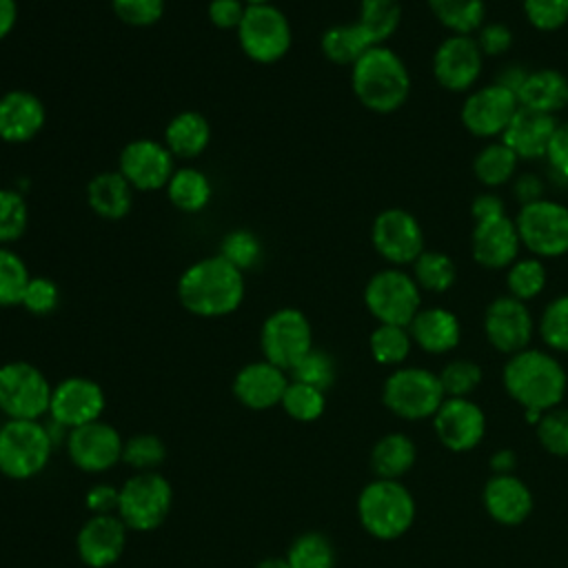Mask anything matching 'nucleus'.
<instances>
[{
    "label": "nucleus",
    "instance_id": "f257e3e1",
    "mask_svg": "<svg viewBox=\"0 0 568 568\" xmlns=\"http://www.w3.org/2000/svg\"><path fill=\"white\" fill-rule=\"evenodd\" d=\"M244 273L217 253L195 260L178 280V300L195 317L231 315L244 302Z\"/></svg>",
    "mask_w": 568,
    "mask_h": 568
},
{
    "label": "nucleus",
    "instance_id": "f03ea898",
    "mask_svg": "<svg viewBox=\"0 0 568 568\" xmlns=\"http://www.w3.org/2000/svg\"><path fill=\"white\" fill-rule=\"evenodd\" d=\"M506 395L524 410H550L561 406L568 390L564 364L544 348H524L510 355L501 368Z\"/></svg>",
    "mask_w": 568,
    "mask_h": 568
},
{
    "label": "nucleus",
    "instance_id": "7ed1b4c3",
    "mask_svg": "<svg viewBox=\"0 0 568 568\" xmlns=\"http://www.w3.org/2000/svg\"><path fill=\"white\" fill-rule=\"evenodd\" d=\"M351 89L368 111L393 113L410 95V73L390 47L377 44L351 67Z\"/></svg>",
    "mask_w": 568,
    "mask_h": 568
},
{
    "label": "nucleus",
    "instance_id": "20e7f679",
    "mask_svg": "<svg viewBox=\"0 0 568 568\" xmlns=\"http://www.w3.org/2000/svg\"><path fill=\"white\" fill-rule=\"evenodd\" d=\"M415 515V497L402 479L375 477L357 495V519L362 528L379 541L404 537L413 528Z\"/></svg>",
    "mask_w": 568,
    "mask_h": 568
},
{
    "label": "nucleus",
    "instance_id": "39448f33",
    "mask_svg": "<svg viewBox=\"0 0 568 568\" xmlns=\"http://www.w3.org/2000/svg\"><path fill=\"white\" fill-rule=\"evenodd\" d=\"M51 450V435L40 419H7L0 426V473L9 479H31L42 473Z\"/></svg>",
    "mask_w": 568,
    "mask_h": 568
},
{
    "label": "nucleus",
    "instance_id": "423d86ee",
    "mask_svg": "<svg viewBox=\"0 0 568 568\" xmlns=\"http://www.w3.org/2000/svg\"><path fill=\"white\" fill-rule=\"evenodd\" d=\"M446 399L437 373L422 366L395 368L382 386L384 406L399 419H430Z\"/></svg>",
    "mask_w": 568,
    "mask_h": 568
},
{
    "label": "nucleus",
    "instance_id": "0eeeda50",
    "mask_svg": "<svg viewBox=\"0 0 568 568\" xmlns=\"http://www.w3.org/2000/svg\"><path fill=\"white\" fill-rule=\"evenodd\" d=\"M364 306L377 324L408 326L422 308V288L404 268L386 266L368 277Z\"/></svg>",
    "mask_w": 568,
    "mask_h": 568
},
{
    "label": "nucleus",
    "instance_id": "6e6552de",
    "mask_svg": "<svg viewBox=\"0 0 568 568\" xmlns=\"http://www.w3.org/2000/svg\"><path fill=\"white\" fill-rule=\"evenodd\" d=\"M173 504V488L158 470L138 473L120 486L118 517L129 530L149 532L164 524Z\"/></svg>",
    "mask_w": 568,
    "mask_h": 568
},
{
    "label": "nucleus",
    "instance_id": "1a4fd4ad",
    "mask_svg": "<svg viewBox=\"0 0 568 568\" xmlns=\"http://www.w3.org/2000/svg\"><path fill=\"white\" fill-rule=\"evenodd\" d=\"M521 246L539 257H561L568 253V206L548 197L521 204L515 215Z\"/></svg>",
    "mask_w": 568,
    "mask_h": 568
},
{
    "label": "nucleus",
    "instance_id": "9d476101",
    "mask_svg": "<svg viewBox=\"0 0 568 568\" xmlns=\"http://www.w3.org/2000/svg\"><path fill=\"white\" fill-rule=\"evenodd\" d=\"M235 33L242 53L257 64L280 62L293 44L291 22L275 4L246 7Z\"/></svg>",
    "mask_w": 568,
    "mask_h": 568
},
{
    "label": "nucleus",
    "instance_id": "9b49d317",
    "mask_svg": "<svg viewBox=\"0 0 568 568\" xmlns=\"http://www.w3.org/2000/svg\"><path fill=\"white\" fill-rule=\"evenodd\" d=\"M51 390L44 373L29 362L0 366V410L7 419H42L49 415Z\"/></svg>",
    "mask_w": 568,
    "mask_h": 568
},
{
    "label": "nucleus",
    "instance_id": "f8f14e48",
    "mask_svg": "<svg viewBox=\"0 0 568 568\" xmlns=\"http://www.w3.org/2000/svg\"><path fill=\"white\" fill-rule=\"evenodd\" d=\"M260 346L266 362L291 373V368L313 348L308 317L293 306L273 311L260 328Z\"/></svg>",
    "mask_w": 568,
    "mask_h": 568
},
{
    "label": "nucleus",
    "instance_id": "ddd939ff",
    "mask_svg": "<svg viewBox=\"0 0 568 568\" xmlns=\"http://www.w3.org/2000/svg\"><path fill=\"white\" fill-rule=\"evenodd\" d=\"M371 242L377 255L388 266H408L424 251V229L417 217L399 206L384 209L375 215L371 226Z\"/></svg>",
    "mask_w": 568,
    "mask_h": 568
},
{
    "label": "nucleus",
    "instance_id": "4468645a",
    "mask_svg": "<svg viewBox=\"0 0 568 568\" xmlns=\"http://www.w3.org/2000/svg\"><path fill=\"white\" fill-rule=\"evenodd\" d=\"M519 109L517 93L499 82H488L468 91L462 102V124L481 140H499Z\"/></svg>",
    "mask_w": 568,
    "mask_h": 568
},
{
    "label": "nucleus",
    "instance_id": "2eb2a0df",
    "mask_svg": "<svg viewBox=\"0 0 568 568\" xmlns=\"http://www.w3.org/2000/svg\"><path fill=\"white\" fill-rule=\"evenodd\" d=\"M537 324L528 304L513 297L499 295L484 311V335L488 344L504 355H515L530 346Z\"/></svg>",
    "mask_w": 568,
    "mask_h": 568
},
{
    "label": "nucleus",
    "instance_id": "dca6fc26",
    "mask_svg": "<svg viewBox=\"0 0 568 568\" xmlns=\"http://www.w3.org/2000/svg\"><path fill=\"white\" fill-rule=\"evenodd\" d=\"M175 158L164 142L151 138H138L124 144L118 158V171L131 184L133 191H160L166 189L173 171Z\"/></svg>",
    "mask_w": 568,
    "mask_h": 568
},
{
    "label": "nucleus",
    "instance_id": "f3484780",
    "mask_svg": "<svg viewBox=\"0 0 568 568\" xmlns=\"http://www.w3.org/2000/svg\"><path fill=\"white\" fill-rule=\"evenodd\" d=\"M484 69V53L477 47L475 36L444 38L433 53L435 82L453 93L470 91Z\"/></svg>",
    "mask_w": 568,
    "mask_h": 568
},
{
    "label": "nucleus",
    "instance_id": "a211bd4d",
    "mask_svg": "<svg viewBox=\"0 0 568 568\" xmlns=\"http://www.w3.org/2000/svg\"><path fill=\"white\" fill-rule=\"evenodd\" d=\"M430 419L437 442L453 453L477 448L486 435V413L470 397H446Z\"/></svg>",
    "mask_w": 568,
    "mask_h": 568
},
{
    "label": "nucleus",
    "instance_id": "6ab92c4d",
    "mask_svg": "<svg viewBox=\"0 0 568 568\" xmlns=\"http://www.w3.org/2000/svg\"><path fill=\"white\" fill-rule=\"evenodd\" d=\"M104 406L106 397L102 386L89 377L73 375L53 386L49 419L71 430L100 419Z\"/></svg>",
    "mask_w": 568,
    "mask_h": 568
},
{
    "label": "nucleus",
    "instance_id": "aec40b11",
    "mask_svg": "<svg viewBox=\"0 0 568 568\" xmlns=\"http://www.w3.org/2000/svg\"><path fill=\"white\" fill-rule=\"evenodd\" d=\"M122 448L124 439L120 433L102 419L67 433L69 459L84 473H104L113 468L118 462H122Z\"/></svg>",
    "mask_w": 568,
    "mask_h": 568
},
{
    "label": "nucleus",
    "instance_id": "412c9836",
    "mask_svg": "<svg viewBox=\"0 0 568 568\" xmlns=\"http://www.w3.org/2000/svg\"><path fill=\"white\" fill-rule=\"evenodd\" d=\"M521 251V240L515 220L508 213L473 220L470 255L473 260L490 271L508 268Z\"/></svg>",
    "mask_w": 568,
    "mask_h": 568
},
{
    "label": "nucleus",
    "instance_id": "4be33fe9",
    "mask_svg": "<svg viewBox=\"0 0 568 568\" xmlns=\"http://www.w3.org/2000/svg\"><path fill=\"white\" fill-rule=\"evenodd\" d=\"M126 530L118 515H91L75 537L78 557L89 568L113 566L124 552Z\"/></svg>",
    "mask_w": 568,
    "mask_h": 568
},
{
    "label": "nucleus",
    "instance_id": "5701e85b",
    "mask_svg": "<svg viewBox=\"0 0 568 568\" xmlns=\"http://www.w3.org/2000/svg\"><path fill=\"white\" fill-rule=\"evenodd\" d=\"M291 377L280 366L266 362L264 357L257 362L244 364L233 377V395L235 399L251 410H268L282 404L284 390Z\"/></svg>",
    "mask_w": 568,
    "mask_h": 568
},
{
    "label": "nucleus",
    "instance_id": "b1692460",
    "mask_svg": "<svg viewBox=\"0 0 568 568\" xmlns=\"http://www.w3.org/2000/svg\"><path fill=\"white\" fill-rule=\"evenodd\" d=\"M486 515L501 526L524 524L535 508L532 490L524 479L513 475H490L481 488Z\"/></svg>",
    "mask_w": 568,
    "mask_h": 568
},
{
    "label": "nucleus",
    "instance_id": "393cba45",
    "mask_svg": "<svg viewBox=\"0 0 568 568\" xmlns=\"http://www.w3.org/2000/svg\"><path fill=\"white\" fill-rule=\"evenodd\" d=\"M47 122L44 102L27 91L11 89L0 95V140L9 144H24L33 140Z\"/></svg>",
    "mask_w": 568,
    "mask_h": 568
},
{
    "label": "nucleus",
    "instance_id": "a878e982",
    "mask_svg": "<svg viewBox=\"0 0 568 568\" xmlns=\"http://www.w3.org/2000/svg\"><path fill=\"white\" fill-rule=\"evenodd\" d=\"M413 344L430 355H446L462 342L459 317L444 306H422L408 324Z\"/></svg>",
    "mask_w": 568,
    "mask_h": 568
},
{
    "label": "nucleus",
    "instance_id": "bb28decb",
    "mask_svg": "<svg viewBox=\"0 0 568 568\" xmlns=\"http://www.w3.org/2000/svg\"><path fill=\"white\" fill-rule=\"evenodd\" d=\"M555 126H557L555 115H546V113H537L519 106L510 124L506 126L501 140L515 151L519 160H539V158H546Z\"/></svg>",
    "mask_w": 568,
    "mask_h": 568
},
{
    "label": "nucleus",
    "instance_id": "cd10ccee",
    "mask_svg": "<svg viewBox=\"0 0 568 568\" xmlns=\"http://www.w3.org/2000/svg\"><path fill=\"white\" fill-rule=\"evenodd\" d=\"M517 100L524 109L555 115L568 106V78L550 67L532 69L526 73Z\"/></svg>",
    "mask_w": 568,
    "mask_h": 568
},
{
    "label": "nucleus",
    "instance_id": "c85d7f7f",
    "mask_svg": "<svg viewBox=\"0 0 568 568\" xmlns=\"http://www.w3.org/2000/svg\"><path fill=\"white\" fill-rule=\"evenodd\" d=\"M89 209L104 220H122L131 213L133 189L120 171H102L87 184Z\"/></svg>",
    "mask_w": 568,
    "mask_h": 568
},
{
    "label": "nucleus",
    "instance_id": "c756f323",
    "mask_svg": "<svg viewBox=\"0 0 568 568\" xmlns=\"http://www.w3.org/2000/svg\"><path fill=\"white\" fill-rule=\"evenodd\" d=\"M162 142L173 153V158H180V160L200 158L211 142V124L200 111H193V109L180 111L166 122Z\"/></svg>",
    "mask_w": 568,
    "mask_h": 568
},
{
    "label": "nucleus",
    "instance_id": "7c9ffc66",
    "mask_svg": "<svg viewBox=\"0 0 568 568\" xmlns=\"http://www.w3.org/2000/svg\"><path fill=\"white\" fill-rule=\"evenodd\" d=\"M417 462V446L406 433L382 435L371 450V470L377 479H402Z\"/></svg>",
    "mask_w": 568,
    "mask_h": 568
},
{
    "label": "nucleus",
    "instance_id": "2f4dec72",
    "mask_svg": "<svg viewBox=\"0 0 568 568\" xmlns=\"http://www.w3.org/2000/svg\"><path fill=\"white\" fill-rule=\"evenodd\" d=\"M371 47L377 44L371 42L357 20L333 24L320 38V49L324 58L337 67H353Z\"/></svg>",
    "mask_w": 568,
    "mask_h": 568
},
{
    "label": "nucleus",
    "instance_id": "473e14b6",
    "mask_svg": "<svg viewBox=\"0 0 568 568\" xmlns=\"http://www.w3.org/2000/svg\"><path fill=\"white\" fill-rule=\"evenodd\" d=\"M164 191L169 202L182 213H200L209 206L213 197L209 175L195 166L175 169Z\"/></svg>",
    "mask_w": 568,
    "mask_h": 568
},
{
    "label": "nucleus",
    "instance_id": "72a5a7b5",
    "mask_svg": "<svg viewBox=\"0 0 568 568\" xmlns=\"http://www.w3.org/2000/svg\"><path fill=\"white\" fill-rule=\"evenodd\" d=\"M426 4L450 36H475L486 22L484 0H426Z\"/></svg>",
    "mask_w": 568,
    "mask_h": 568
},
{
    "label": "nucleus",
    "instance_id": "f704fd0d",
    "mask_svg": "<svg viewBox=\"0 0 568 568\" xmlns=\"http://www.w3.org/2000/svg\"><path fill=\"white\" fill-rule=\"evenodd\" d=\"M517 164L519 158L515 155V151L499 138V140H490L473 160V173L475 178L488 186V189H497L504 186L508 182L515 180L517 175Z\"/></svg>",
    "mask_w": 568,
    "mask_h": 568
},
{
    "label": "nucleus",
    "instance_id": "c9c22d12",
    "mask_svg": "<svg viewBox=\"0 0 568 568\" xmlns=\"http://www.w3.org/2000/svg\"><path fill=\"white\" fill-rule=\"evenodd\" d=\"M413 337L408 333V326L397 324H377L368 337L371 355L382 366H395L399 368L410 351H413Z\"/></svg>",
    "mask_w": 568,
    "mask_h": 568
},
{
    "label": "nucleus",
    "instance_id": "e433bc0d",
    "mask_svg": "<svg viewBox=\"0 0 568 568\" xmlns=\"http://www.w3.org/2000/svg\"><path fill=\"white\" fill-rule=\"evenodd\" d=\"M402 22L399 0H359L357 24L366 31L373 44H384Z\"/></svg>",
    "mask_w": 568,
    "mask_h": 568
},
{
    "label": "nucleus",
    "instance_id": "4c0bfd02",
    "mask_svg": "<svg viewBox=\"0 0 568 568\" xmlns=\"http://www.w3.org/2000/svg\"><path fill=\"white\" fill-rule=\"evenodd\" d=\"M548 284V271L544 260L528 255V257H517L508 268H506V288L508 295L530 302L544 293Z\"/></svg>",
    "mask_w": 568,
    "mask_h": 568
},
{
    "label": "nucleus",
    "instance_id": "58836bf2",
    "mask_svg": "<svg viewBox=\"0 0 568 568\" xmlns=\"http://www.w3.org/2000/svg\"><path fill=\"white\" fill-rule=\"evenodd\" d=\"M413 280L422 291L446 293L457 280V266L450 255L442 251H424L413 264Z\"/></svg>",
    "mask_w": 568,
    "mask_h": 568
},
{
    "label": "nucleus",
    "instance_id": "ea45409f",
    "mask_svg": "<svg viewBox=\"0 0 568 568\" xmlns=\"http://www.w3.org/2000/svg\"><path fill=\"white\" fill-rule=\"evenodd\" d=\"M291 568H335V548L324 532L308 530L293 539L286 550Z\"/></svg>",
    "mask_w": 568,
    "mask_h": 568
},
{
    "label": "nucleus",
    "instance_id": "a19ab883",
    "mask_svg": "<svg viewBox=\"0 0 568 568\" xmlns=\"http://www.w3.org/2000/svg\"><path fill=\"white\" fill-rule=\"evenodd\" d=\"M537 333L550 353H568V293L552 297L544 306Z\"/></svg>",
    "mask_w": 568,
    "mask_h": 568
},
{
    "label": "nucleus",
    "instance_id": "79ce46f5",
    "mask_svg": "<svg viewBox=\"0 0 568 568\" xmlns=\"http://www.w3.org/2000/svg\"><path fill=\"white\" fill-rule=\"evenodd\" d=\"M29 280L27 262L11 246L0 244V306H20Z\"/></svg>",
    "mask_w": 568,
    "mask_h": 568
},
{
    "label": "nucleus",
    "instance_id": "37998d69",
    "mask_svg": "<svg viewBox=\"0 0 568 568\" xmlns=\"http://www.w3.org/2000/svg\"><path fill=\"white\" fill-rule=\"evenodd\" d=\"M437 377L446 397H470L481 384L484 371L475 359L455 357L439 368Z\"/></svg>",
    "mask_w": 568,
    "mask_h": 568
},
{
    "label": "nucleus",
    "instance_id": "c03bdc74",
    "mask_svg": "<svg viewBox=\"0 0 568 568\" xmlns=\"http://www.w3.org/2000/svg\"><path fill=\"white\" fill-rule=\"evenodd\" d=\"M280 406L295 422H315L322 417L326 408V393L315 386L291 379Z\"/></svg>",
    "mask_w": 568,
    "mask_h": 568
},
{
    "label": "nucleus",
    "instance_id": "a18cd8bd",
    "mask_svg": "<svg viewBox=\"0 0 568 568\" xmlns=\"http://www.w3.org/2000/svg\"><path fill=\"white\" fill-rule=\"evenodd\" d=\"M217 255L244 273L262 260V242L248 229H233L220 240Z\"/></svg>",
    "mask_w": 568,
    "mask_h": 568
},
{
    "label": "nucleus",
    "instance_id": "49530a36",
    "mask_svg": "<svg viewBox=\"0 0 568 568\" xmlns=\"http://www.w3.org/2000/svg\"><path fill=\"white\" fill-rule=\"evenodd\" d=\"M29 226V206L20 191L0 189V244L11 246Z\"/></svg>",
    "mask_w": 568,
    "mask_h": 568
},
{
    "label": "nucleus",
    "instance_id": "de8ad7c7",
    "mask_svg": "<svg viewBox=\"0 0 568 568\" xmlns=\"http://www.w3.org/2000/svg\"><path fill=\"white\" fill-rule=\"evenodd\" d=\"M291 379L295 382H302V384H308V386H315L320 390H328L333 384H335V377H337V366H335V359L322 351V348H311L293 368H291Z\"/></svg>",
    "mask_w": 568,
    "mask_h": 568
},
{
    "label": "nucleus",
    "instance_id": "09e8293b",
    "mask_svg": "<svg viewBox=\"0 0 568 568\" xmlns=\"http://www.w3.org/2000/svg\"><path fill=\"white\" fill-rule=\"evenodd\" d=\"M164 457H166V446L153 433L133 435L124 442V448H122V462L135 468L138 473L155 470L158 466H162Z\"/></svg>",
    "mask_w": 568,
    "mask_h": 568
},
{
    "label": "nucleus",
    "instance_id": "8fccbe9b",
    "mask_svg": "<svg viewBox=\"0 0 568 568\" xmlns=\"http://www.w3.org/2000/svg\"><path fill=\"white\" fill-rule=\"evenodd\" d=\"M535 435L546 453L555 457H568V408L555 406L544 410L535 424Z\"/></svg>",
    "mask_w": 568,
    "mask_h": 568
},
{
    "label": "nucleus",
    "instance_id": "3c124183",
    "mask_svg": "<svg viewBox=\"0 0 568 568\" xmlns=\"http://www.w3.org/2000/svg\"><path fill=\"white\" fill-rule=\"evenodd\" d=\"M530 27L544 33L559 31L568 22V0H521Z\"/></svg>",
    "mask_w": 568,
    "mask_h": 568
},
{
    "label": "nucleus",
    "instance_id": "603ef678",
    "mask_svg": "<svg viewBox=\"0 0 568 568\" xmlns=\"http://www.w3.org/2000/svg\"><path fill=\"white\" fill-rule=\"evenodd\" d=\"M164 0H111L115 18L129 27L146 29L162 20Z\"/></svg>",
    "mask_w": 568,
    "mask_h": 568
},
{
    "label": "nucleus",
    "instance_id": "864d4df0",
    "mask_svg": "<svg viewBox=\"0 0 568 568\" xmlns=\"http://www.w3.org/2000/svg\"><path fill=\"white\" fill-rule=\"evenodd\" d=\"M60 304V286L47 275H31L20 306L31 315H51Z\"/></svg>",
    "mask_w": 568,
    "mask_h": 568
},
{
    "label": "nucleus",
    "instance_id": "5fc2aeb1",
    "mask_svg": "<svg viewBox=\"0 0 568 568\" xmlns=\"http://www.w3.org/2000/svg\"><path fill=\"white\" fill-rule=\"evenodd\" d=\"M513 31L506 22H484L481 29L475 33L477 47L484 53V58H497L510 51L513 47Z\"/></svg>",
    "mask_w": 568,
    "mask_h": 568
},
{
    "label": "nucleus",
    "instance_id": "6e6d98bb",
    "mask_svg": "<svg viewBox=\"0 0 568 568\" xmlns=\"http://www.w3.org/2000/svg\"><path fill=\"white\" fill-rule=\"evenodd\" d=\"M206 13L215 29L237 31V27L246 13V4L242 0H211Z\"/></svg>",
    "mask_w": 568,
    "mask_h": 568
},
{
    "label": "nucleus",
    "instance_id": "4d7b16f0",
    "mask_svg": "<svg viewBox=\"0 0 568 568\" xmlns=\"http://www.w3.org/2000/svg\"><path fill=\"white\" fill-rule=\"evenodd\" d=\"M546 160L555 173V178L568 182V120L557 122L555 133L550 138Z\"/></svg>",
    "mask_w": 568,
    "mask_h": 568
},
{
    "label": "nucleus",
    "instance_id": "13d9d810",
    "mask_svg": "<svg viewBox=\"0 0 568 568\" xmlns=\"http://www.w3.org/2000/svg\"><path fill=\"white\" fill-rule=\"evenodd\" d=\"M118 499H120V488L111 484H93L84 495V504L93 515H115Z\"/></svg>",
    "mask_w": 568,
    "mask_h": 568
},
{
    "label": "nucleus",
    "instance_id": "bf43d9fd",
    "mask_svg": "<svg viewBox=\"0 0 568 568\" xmlns=\"http://www.w3.org/2000/svg\"><path fill=\"white\" fill-rule=\"evenodd\" d=\"M513 195L519 200V206L528 204V202H535V200H541L544 197V182L535 173L515 175Z\"/></svg>",
    "mask_w": 568,
    "mask_h": 568
},
{
    "label": "nucleus",
    "instance_id": "052dcab7",
    "mask_svg": "<svg viewBox=\"0 0 568 568\" xmlns=\"http://www.w3.org/2000/svg\"><path fill=\"white\" fill-rule=\"evenodd\" d=\"M506 213V204L497 193H479L473 204H470V215L473 220H481V217H490V215H499Z\"/></svg>",
    "mask_w": 568,
    "mask_h": 568
},
{
    "label": "nucleus",
    "instance_id": "680f3d73",
    "mask_svg": "<svg viewBox=\"0 0 568 568\" xmlns=\"http://www.w3.org/2000/svg\"><path fill=\"white\" fill-rule=\"evenodd\" d=\"M490 475H513L517 468V453L513 448H497L488 459Z\"/></svg>",
    "mask_w": 568,
    "mask_h": 568
},
{
    "label": "nucleus",
    "instance_id": "e2e57ef3",
    "mask_svg": "<svg viewBox=\"0 0 568 568\" xmlns=\"http://www.w3.org/2000/svg\"><path fill=\"white\" fill-rule=\"evenodd\" d=\"M18 22V2L0 0V40H4Z\"/></svg>",
    "mask_w": 568,
    "mask_h": 568
},
{
    "label": "nucleus",
    "instance_id": "0e129e2a",
    "mask_svg": "<svg viewBox=\"0 0 568 568\" xmlns=\"http://www.w3.org/2000/svg\"><path fill=\"white\" fill-rule=\"evenodd\" d=\"M526 73H528V69L510 64V67H504V69L495 75V82H499V84H504L506 89H510V91L517 93L519 87H521V82H524V78H526Z\"/></svg>",
    "mask_w": 568,
    "mask_h": 568
},
{
    "label": "nucleus",
    "instance_id": "69168bd1",
    "mask_svg": "<svg viewBox=\"0 0 568 568\" xmlns=\"http://www.w3.org/2000/svg\"><path fill=\"white\" fill-rule=\"evenodd\" d=\"M255 568H291L286 557H266Z\"/></svg>",
    "mask_w": 568,
    "mask_h": 568
},
{
    "label": "nucleus",
    "instance_id": "338daca9",
    "mask_svg": "<svg viewBox=\"0 0 568 568\" xmlns=\"http://www.w3.org/2000/svg\"><path fill=\"white\" fill-rule=\"evenodd\" d=\"M246 7H253V4H273V0H242Z\"/></svg>",
    "mask_w": 568,
    "mask_h": 568
}]
</instances>
